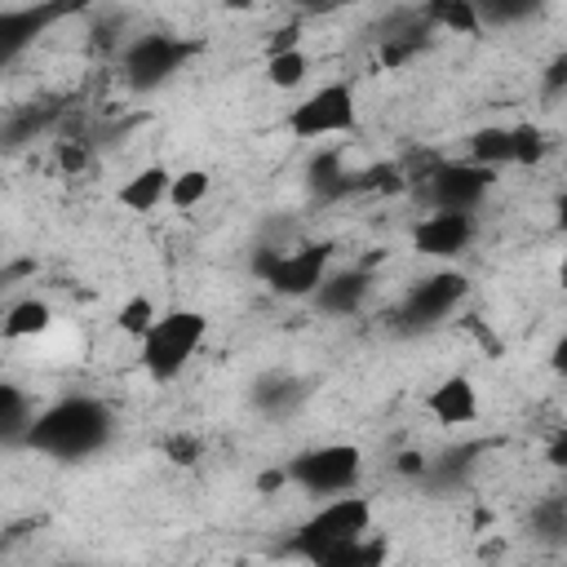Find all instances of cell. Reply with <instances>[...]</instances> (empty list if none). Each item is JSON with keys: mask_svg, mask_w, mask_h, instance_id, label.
<instances>
[{"mask_svg": "<svg viewBox=\"0 0 567 567\" xmlns=\"http://www.w3.org/2000/svg\"><path fill=\"white\" fill-rule=\"evenodd\" d=\"M106 439H111V412H106V403H97L89 394L49 403L44 412L31 416V425L22 434V443L31 452H44L53 461H84L97 447H106Z\"/></svg>", "mask_w": 567, "mask_h": 567, "instance_id": "1", "label": "cell"}, {"mask_svg": "<svg viewBox=\"0 0 567 567\" xmlns=\"http://www.w3.org/2000/svg\"><path fill=\"white\" fill-rule=\"evenodd\" d=\"M204 337H208V315H204V310H190V306L164 310V315L146 328V337L137 341L146 377H151V381H177V377L190 368V359L199 354Z\"/></svg>", "mask_w": 567, "mask_h": 567, "instance_id": "2", "label": "cell"}, {"mask_svg": "<svg viewBox=\"0 0 567 567\" xmlns=\"http://www.w3.org/2000/svg\"><path fill=\"white\" fill-rule=\"evenodd\" d=\"M363 532H372V501L359 496V492H346V496L323 501L306 523H297V532L288 536L284 549L292 558L315 563L319 554H328V549H337V545H346V540H354Z\"/></svg>", "mask_w": 567, "mask_h": 567, "instance_id": "3", "label": "cell"}, {"mask_svg": "<svg viewBox=\"0 0 567 567\" xmlns=\"http://www.w3.org/2000/svg\"><path fill=\"white\" fill-rule=\"evenodd\" d=\"M288 483H297L301 492L310 496H346L354 492L359 474H363V452L354 443H323V447H310V452H297L288 465H284Z\"/></svg>", "mask_w": 567, "mask_h": 567, "instance_id": "4", "label": "cell"}, {"mask_svg": "<svg viewBox=\"0 0 567 567\" xmlns=\"http://www.w3.org/2000/svg\"><path fill=\"white\" fill-rule=\"evenodd\" d=\"M359 124V106H354V89L346 80H332V84H319L315 93H306L288 115H284V128L297 137V142H323V137H341Z\"/></svg>", "mask_w": 567, "mask_h": 567, "instance_id": "5", "label": "cell"}, {"mask_svg": "<svg viewBox=\"0 0 567 567\" xmlns=\"http://www.w3.org/2000/svg\"><path fill=\"white\" fill-rule=\"evenodd\" d=\"M328 266H332V248H328V244H301V248H292V252H284V248H261V252L252 257L257 279H261L270 292H279V297H315V288L323 284Z\"/></svg>", "mask_w": 567, "mask_h": 567, "instance_id": "6", "label": "cell"}, {"mask_svg": "<svg viewBox=\"0 0 567 567\" xmlns=\"http://www.w3.org/2000/svg\"><path fill=\"white\" fill-rule=\"evenodd\" d=\"M465 292H470V279H465L461 270H434V275L416 279V284L403 292V301H399V310H394V323H399L403 332L434 328V323H443V319L465 301Z\"/></svg>", "mask_w": 567, "mask_h": 567, "instance_id": "7", "label": "cell"}, {"mask_svg": "<svg viewBox=\"0 0 567 567\" xmlns=\"http://www.w3.org/2000/svg\"><path fill=\"white\" fill-rule=\"evenodd\" d=\"M195 44L182 40V35H164V31H151V35H137L128 49H124V75L133 89H159L164 80H173L186 62H190Z\"/></svg>", "mask_w": 567, "mask_h": 567, "instance_id": "8", "label": "cell"}, {"mask_svg": "<svg viewBox=\"0 0 567 567\" xmlns=\"http://www.w3.org/2000/svg\"><path fill=\"white\" fill-rule=\"evenodd\" d=\"M425 186H430L434 213H465V217H474V208L496 186V173H487V168H478L470 159H452V164H434Z\"/></svg>", "mask_w": 567, "mask_h": 567, "instance_id": "9", "label": "cell"}, {"mask_svg": "<svg viewBox=\"0 0 567 567\" xmlns=\"http://www.w3.org/2000/svg\"><path fill=\"white\" fill-rule=\"evenodd\" d=\"M474 217H465V213H425L416 226H412V248L421 252V257H439V261H447V257H461L470 244H474Z\"/></svg>", "mask_w": 567, "mask_h": 567, "instance_id": "10", "label": "cell"}, {"mask_svg": "<svg viewBox=\"0 0 567 567\" xmlns=\"http://www.w3.org/2000/svg\"><path fill=\"white\" fill-rule=\"evenodd\" d=\"M66 4H35V9H0V66H9L49 22H58Z\"/></svg>", "mask_w": 567, "mask_h": 567, "instance_id": "11", "label": "cell"}, {"mask_svg": "<svg viewBox=\"0 0 567 567\" xmlns=\"http://www.w3.org/2000/svg\"><path fill=\"white\" fill-rule=\"evenodd\" d=\"M425 412L439 425H470L478 416V385L465 372H452L425 394Z\"/></svg>", "mask_w": 567, "mask_h": 567, "instance_id": "12", "label": "cell"}, {"mask_svg": "<svg viewBox=\"0 0 567 567\" xmlns=\"http://www.w3.org/2000/svg\"><path fill=\"white\" fill-rule=\"evenodd\" d=\"M372 292V275L363 266H350V270H328L323 284L315 288V301L319 310L328 315H354Z\"/></svg>", "mask_w": 567, "mask_h": 567, "instance_id": "13", "label": "cell"}, {"mask_svg": "<svg viewBox=\"0 0 567 567\" xmlns=\"http://www.w3.org/2000/svg\"><path fill=\"white\" fill-rule=\"evenodd\" d=\"M168 182H173V173H168L164 164H146V168H137V173L115 190V199H120L128 213H151V208H159V204L168 199Z\"/></svg>", "mask_w": 567, "mask_h": 567, "instance_id": "14", "label": "cell"}, {"mask_svg": "<svg viewBox=\"0 0 567 567\" xmlns=\"http://www.w3.org/2000/svg\"><path fill=\"white\" fill-rule=\"evenodd\" d=\"M49 323H53V306L40 301V297H22V301H13V306L4 310V319H0V337H4V341L44 337Z\"/></svg>", "mask_w": 567, "mask_h": 567, "instance_id": "15", "label": "cell"}, {"mask_svg": "<svg viewBox=\"0 0 567 567\" xmlns=\"http://www.w3.org/2000/svg\"><path fill=\"white\" fill-rule=\"evenodd\" d=\"M470 164L496 173V168H509L514 164V128L509 124H487L470 137Z\"/></svg>", "mask_w": 567, "mask_h": 567, "instance_id": "16", "label": "cell"}, {"mask_svg": "<svg viewBox=\"0 0 567 567\" xmlns=\"http://www.w3.org/2000/svg\"><path fill=\"white\" fill-rule=\"evenodd\" d=\"M385 554H390V545H385L381 536L363 532V536H354V540H346V545H337V549L319 554L310 567H381V563H385Z\"/></svg>", "mask_w": 567, "mask_h": 567, "instance_id": "17", "label": "cell"}, {"mask_svg": "<svg viewBox=\"0 0 567 567\" xmlns=\"http://www.w3.org/2000/svg\"><path fill=\"white\" fill-rule=\"evenodd\" d=\"M27 425H31V399L22 394V385L0 381V439H4V443H9V439L22 443Z\"/></svg>", "mask_w": 567, "mask_h": 567, "instance_id": "18", "label": "cell"}, {"mask_svg": "<svg viewBox=\"0 0 567 567\" xmlns=\"http://www.w3.org/2000/svg\"><path fill=\"white\" fill-rule=\"evenodd\" d=\"M306 75H310V58H306V49L266 53V84H275V89H297Z\"/></svg>", "mask_w": 567, "mask_h": 567, "instance_id": "19", "label": "cell"}, {"mask_svg": "<svg viewBox=\"0 0 567 567\" xmlns=\"http://www.w3.org/2000/svg\"><path fill=\"white\" fill-rule=\"evenodd\" d=\"M301 394H306V390H301L292 377L275 372V377H261V381H257V390H252V403H257V408H266V412H284V408H292Z\"/></svg>", "mask_w": 567, "mask_h": 567, "instance_id": "20", "label": "cell"}, {"mask_svg": "<svg viewBox=\"0 0 567 567\" xmlns=\"http://www.w3.org/2000/svg\"><path fill=\"white\" fill-rule=\"evenodd\" d=\"M208 186H213V177H208L204 168H182V173H173V182H168V204H173V208H195V204L208 195Z\"/></svg>", "mask_w": 567, "mask_h": 567, "instance_id": "21", "label": "cell"}, {"mask_svg": "<svg viewBox=\"0 0 567 567\" xmlns=\"http://www.w3.org/2000/svg\"><path fill=\"white\" fill-rule=\"evenodd\" d=\"M155 319H159V310H155L151 297H128V301L115 310V328H120L124 337H133V341H142Z\"/></svg>", "mask_w": 567, "mask_h": 567, "instance_id": "22", "label": "cell"}, {"mask_svg": "<svg viewBox=\"0 0 567 567\" xmlns=\"http://www.w3.org/2000/svg\"><path fill=\"white\" fill-rule=\"evenodd\" d=\"M425 18H434V22H443L447 31H456V35H474L483 22H478V4H470V0H447V4H434Z\"/></svg>", "mask_w": 567, "mask_h": 567, "instance_id": "23", "label": "cell"}, {"mask_svg": "<svg viewBox=\"0 0 567 567\" xmlns=\"http://www.w3.org/2000/svg\"><path fill=\"white\" fill-rule=\"evenodd\" d=\"M509 128H514V164H518V168L540 164L545 151H549V137H545L536 124H509Z\"/></svg>", "mask_w": 567, "mask_h": 567, "instance_id": "24", "label": "cell"}, {"mask_svg": "<svg viewBox=\"0 0 567 567\" xmlns=\"http://www.w3.org/2000/svg\"><path fill=\"white\" fill-rule=\"evenodd\" d=\"M164 452H168L177 465H195V461H199V443H195V439H186V434L168 439V443H164Z\"/></svg>", "mask_w": 567, "mask_h": 567, "instance_id": "25", "label": "cell"}, {"mask_svg": "<svg viewBox=\"0 0 567 567\" xmlns=\"http://www.w3.org/2000/svg\"><path fill=\"white\" fill-rule=\"evenodd\" d=\"M58 164H62L66 173H80V168L89 164V155H84L80 142H58Z\"/></svg>", "mask_w": 567, "mask_h": 567, "instance_id": "26", "label": "cell"}, {"mask_svg": "<svg viewBox=\"0 0 567 567\" xmlns=\"http://www.w3.org/2000/svg\"><path fill=\"white\" fill-rule=\"evenodd\" d=\"M399 474H408V478L425 474V456H421V452H403V456H399Z\"/></svg>", "mask_w": 567, "mask_h": 567, "instance_id": "27", "label": "cell"}, {"mask_svg": "<svg viewBox=\"0 0 567 567\" xmlns=\"http://www.w3.org/2000/svg\"><path fill=\"white\" fill-rule=\"evenodd\" d=\"M284 483H288V474H284V465H275V470H266V474L257 478V487H261V492H275V487H284Z\"/></svg>", "mask_w": 567, "mask_h": 567, "instance_id": "28", "label": "cell"}, {"mask_svg": "<svg viewBox=\"0 0 567 567\" xmlns=\"http://www.w3.org/2000/svg\"><path fill=\"white\" fill-rule=\"evenodd\" d=\"M22 270H27V266H13V270H0V292H4V288H9V279H13V275H22Z\"/></svg>", "mask_w": 567, "mask_h": 567, "instance_id": "29", "label": "cell"}]
</instances>
